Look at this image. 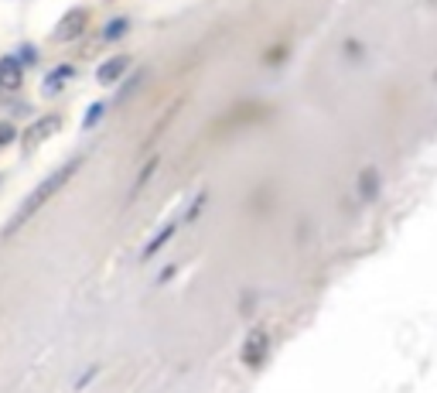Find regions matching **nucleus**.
<instances>
[{
  "label": "nucleus",
  "mask_w": 437,
  "mask_h": 393,
  "mask_svg": "<svg viewBox=\"0 0 437 393\" xmlns=\"http://www.w3.org/2000/svg\"><path fill=\"white\" fill-rule=\"evenodd\" d=\"M79 164H82V161H69V164H65V168H59V171L51 174V178H45V181H41V185H38V189L31 191V195H28V199H24V205H21V212H17V219L11 222V226H7V236L14 233V229H21V226H24V222L31 219L34 212H38V209H41V205L48 202V199H51V195H55V191L62 189L65 181H69V178H72V174H76V168Z\"/></svg>",
  "instance_id": "1"
},
{
  "label": "nucleus",
  "mask_w": 437,
  "mask_h": 393,
  "mask_svg": "<svg viewBox=\"0 0 437 393\" xmlns=\"http://www.w3.org/2000/svg\"><path fill=\"white\" fill-rule=\"evenodd\" d=\"M59 124H62L59 116H45V120H38L34 126H28V134H24V151H28V154H31V151H38V147H41V144H45L48 137L59 130Z\"/></svg>",
  "instance_id": "3"
},
{
  "label": "nucleus",
  "mask_w": 437,
  "mask_h": 393,
  "mask_svg": "<svg viewBox=\"0 0 437 393\" xmlns=\"http://www.w3.org/2000/svg\"><path fill=\"white\" fill-rule=\"evenodd\" d=\"M154 168H157V161H151V164L144 168V171H141V178H137V185H134V191H137V189H144V181H147V178L154 174Z\"/></svg>",
  "instance_id": "11"
},
{
  "label": "nucleus",
  "mask_w": 437,
  "mask_h": 393,
  "mask_svg": "<svg viewBox=\"0 0 437 393\" xmlns=\"http://www.w3.org/2000/svg\"><path fill=\"white\" fill-rule=\"evenodd\" d=\"M171 236H174V222H171V226H164V229H161V233H157L154 239L147 243V250H144V257H151V253H157L161 247H164V243H168V239H171Z\"/></svg>",
  "instance_id": "8"
},
{
  "label": "nucleus",
  "mask_w": 437,
  "mask_h": 393,
  "mask_svg": "<svg viewBox=\"0 0 437 393\" xmlns=\"http://www.w3.org/2000/svg\"><path fill=\"white\" fill-rule=\"evenodd\" d=\"M11 141H14V126L0 124V147H4V144H11Z\"/></svg>",
  "instance_id": "10"
},
{
  "label": "nucleus",
  "mask_w": 437,
  "mask_h": 393,
  "mask_svg": "<svg viewBox=\"0 0 437 393\" xmlns=\"http://www.w3.org/2000/svg\"><path fill=\"white\" fill-rule=\"evenodd\" d=\"M82 28H86V11H72V14H65L62 24L55 28V38H59V41L79 38V34H82Z\"/></svg>",
  "instance_id": "4"
},
{
  "label": "nucleus",
  "mask_w": 437,
  "mask_h": 393,
  "mask_svg": "<svg viewBox=\"0 0 437 393\" xmlns=\"http://www.w3.org/2000/svg\"><path fill=\"white\" fill-rule=\"evenodd\" d=\"M266 352H270V335H266L263 329L250 332L246 342H243V362H246L250 369H256V366H263Z\"/></svg>",
  "instance_id": "2"
},
{
  "label": "nucleus",
  "mask_w": 437,
  "mask_h": 393,
  "mask_svg": "<svg viewBox=\"0 0 437 393\" xmlns=\"http://www.w3.org/2000/svg\"><path fill=\"white\" fill-rule=\"evenodd\" d=\"M72 76H76V69H72V65H59V69H51V76L45 79V93H59L65 82H72Z\"/></svg>",
  "instance_id": "7"
},
{
  "label": "nucleus",
  "mask_w": 437,
  "mask_h": 393,
  "mask_svg": "<svg viewBox=\"0 0 437 393\" xmlns=\"http://www.w3.org/2000/svg\"><path fill=\"white\" fill-rule=\"evenodd\" d=\"M126 65H130V59H126V55H116V59L103 62V65H99V82H103V86L116 82V79L126 72Z\"/></svg>",
  "instance_id": "6"
},
{
  "label": "nucleus",
  "mask_w": 437,
  "mask_h": 393,
  "mask_svg": "<svg viewBox=\"0 0 437 393\" xmlns=\"http://www.w3.org/2000/svg\"><path fill=\"white\" fill-rule=\"evenodd\" d=\"M99 116H103V106L96 103V106H89V113H86V126H93L96 120H99Z\"/></svg>",
  "instance_id": "12"
},
{
  "label": "nucleus",
  "mask_w": 437,
  "mask_h": 393,
  "mask_svg": "<svg viewBox=\"0 0 437 393\" xmlns=\"http://www.w3.org/2000/svg\"><path fill=\"white\" fill-rule=\"evenodd\" d=\"M21 79H24V72H21V62H17V59H0V86H4V89H17Z\"/></svg>",
  "instance_id": "5"
},
{
  "label": "nucleus",
  "mask_w": 437,
  "mask_h": 393,
  "mask_svg": "<svg viewBox=\"0 0 437 393\" xmlns=\"http://www.w3.org/2000/svg\"><path fill=\"white\" fill-rule=\"evenodd\" d=\"M124 31H126V21H124V17H116V21H113V24L106 28V38L113 41V38H120Z\"/></svg>",
  "instance_id": "9"
}]
</instances>
